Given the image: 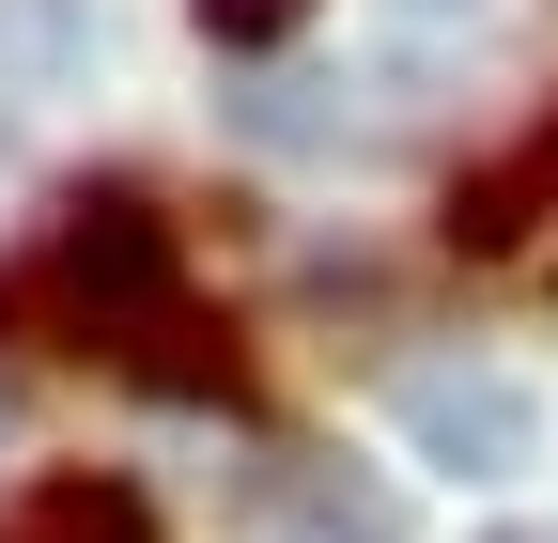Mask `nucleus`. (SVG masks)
I'll list each match as a JSON object with an SVG mask.
<instances>
[{"label":"nucleus","mask_w":558,"mask_h":543,"mask_svg":"<svg viewBox=\"0 0 558 543\" xmlns=\"http://www.w3.org/2000/svg\"><path fill=\"white\" fill-rule=\"evenodd\" d=\"M388 435L418 466H450V482H527V466H543V388L497 373V358H418L388 388Z\"/></svg>","instance_id":"nucleus-2"},{"label":"nucleus","mask_w":558,"mask_h":543,"mask_svg":"<svg viewBox=\"0 0 558 543\" xmlns=\"http://www.w3.org/2000/svg\"><path fill=\"white\" fill-rule=\"evenodd\" d=\"M543 202H558V109H543V141H527L512 171H481V186L450 202V233H465V249H512V233L543 218Z\"/></svg>","instance_id":"nucleus-5"},{"label":"nucleus","mask_w":558,"mask_h":543,"mask_svg":"<svg viewBox=\"0 0 558 543\" xmlns=\"http://www.w3.org/2000/svg\"><path fill=\"white\" fill-rule=\"evenodd\" d=\"M171 311H186L171 218H156V202H124V186L62 202V218H47V249L0 280V326H47V342H78V358H140Z\"/></svg>","instance_id":"nucleus-1"},{"label":"nucleus","mask_w":558,"mask_h":543,"mask_svg":"<svg viewBox=\"0 0 558 543\" xmlns=\"http://www.w3.org/2000/svg\"><path fill=\"white\" fill-rule=\"evenodd\" d=\"M124 373H140V388H233V326H202V311H171V326H156V342H140Z\"/></svg>","instance_id":"nucleus-7"},{"label":"nucleus","mask_w":558,"mask_h":543,"mask_svg":"<svg viewBox=\"0 0 558 543\" xmlns=\"http://www.w3.org/2000/svg\"><path fill=\"white\" fill-rule=\"evenodd\" d=\"M481 543H543V528H481Z\"/></svg>","instance_id":"nucleus-10"},{"label":"nucleus","mask_w":558,"mask_h":543,"mask_svg":"<svg viewBox=\"0 0 558 543\" xmlns=\"http://www.w3.org/2000/svg\"><path fill=\"white\" fill-rule=\"evenodd\" d=\"M109 62V0H0V79L16 94H94Z\"/></svg>","instance_id":"nucleus-3"},{"label":"nucleus","mask_w":558,"mask_h":543,"mask_svg":"<svg viewBox=\"0 0 558 543\" xmlns=\"http://www.w3.org/2000/svg\"><path fill=\"white\" fill-rule=\"evenodd\" d=\"M16 543H156V497L109 482V466H62V482H32Z\"/></svg>","instance_id":"nucleus-4"},{"label":"nucleus","mask_w":558,"mask_h":543,"mask_svg":"<svg viewBox=\"0 0 558 543\" xmlns=\"http://www.w3.org/2000/svg\"><path fill=\"white\" fill-rule=\"evenodd\" d=\"M264 543H403V497L388 482H295Z\"/></svg>","instance_id":"nucleus-6"},{"label":"nucleus","mask_w":558,"mask_h":543,"mask_svg":"<svg viewBox=\"0 0 558 543\" xmlns=\"http://www.w3.org/2000/svg\"><path fill=\"white\" fill-rule=\"evenodd\" d=\"M186 16L218 32V47H295V32H311V0H186Z\"/></svg>","instance_id":"nucleus-8"},{"label":"nucleus","mask_w":558,"mask_h":543,"mask_svg":"<svg viewBox=\"0 0 558 543\" xmlns=\"http://www.w3.org/2000/svg\"><path fill=\"white\" fill-rule=\"evenodd\" d=\"M388 16H481V0H388Z\"/></svg>","instance_id":"nucleus-9"}]
</instances>
